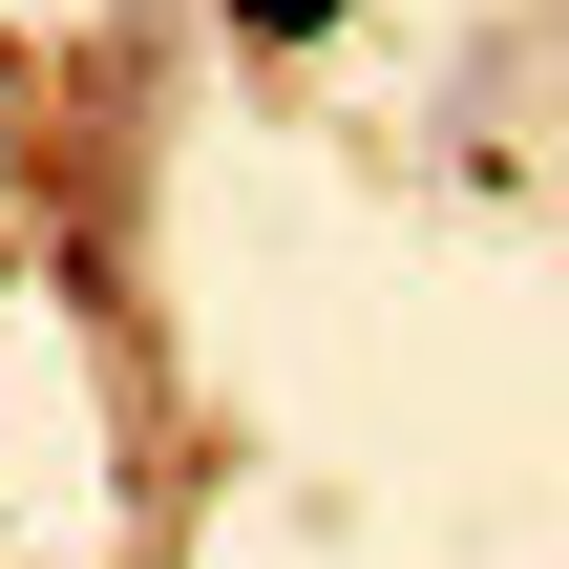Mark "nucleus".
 Here are the masks:
<instances>
[{
    "instance_id": "1",
    "label": "nucleus",
    "mask_w": 569,
    "mask_h": 569,
    "mask_svg": "<svg viewBox=\"0 0 569 569\" xmlns=\"http://www.w3.org/2000/svg\"><path fill=\"white\" fill-rule=\"evenodd\" d=\"M232 21H253V42H317V21H338V0H232Z\"/></svg>"
}]
</instances>
